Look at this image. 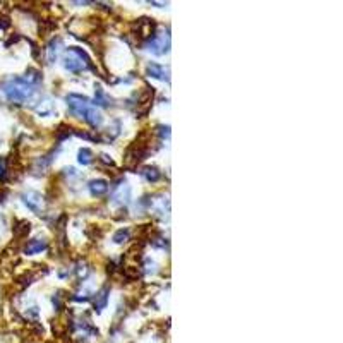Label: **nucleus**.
I'll use <instances>...</instances> for the list:
<instances>
[{
	"label": "nucleus",
	"mask_w": 343,
	"mask_h": 343,
	"mask_svg": "<svg viewBox=\"0 0 343 343\" xmlns=\"http://www.w3.org/2000/svg\"><path fill=\"white\" fill-rule=\"evenodd\" d=\"M67 103H69V108L72 110V114H76L79 117L86 120L88 124H91L93 127H98L102 124V114H100L96 108L91 105V102L88 98L81 95H69L67 96Z\"/></svg>",
	"instance_id": "1"
},
{
	"label": "nucleus",
	"mask_w": 343,
	"mask_h": 343,
	"mask_svg": "<svg viewBox=\"0 0 343 343\" xmlns=\"http://www.w3.org/2000/svg\"><path fill=\"white\" fill-rule=\"evenodd\" d=\"M33 88L35 86H33L31 82H28L24 77H16L4 86V93H6V96L11 100V102L23 103V102H26L28 98H31V95L35 93Z\"/></svg>",
	"instance_id": "2"
},
{
	"label": "nucleus",
	"mask_w": 343,
	"mask_h": 343,
	"mask_svg": "<svg viewBox=\"0 0 343 343\" xmlns=\"http://www.w3.org/2000/svg\"><path fill=\"white\" fill-rule=\"evenodd\" d=\"M88 65H90V58H88V55L81 48H76V47L69 48L65 57V67L70 72H81Z\"/></svg>",
	"instance_id": "3"
},
{
	"label": "nucleus",
	"mask_w": 343,
	"mask_h": 343,
	"mask_svg": "<svg viewBox=\"0 0 343 343\" xmlns=\"http://www.w3.org/2000/svg\"><path fill=\"white\" fill-rule=\"evenodd\" d=\"M168 45H170L168 36L153 35L151 40H149V43H148V47L153 53H156V55H163L165 52H168Z\"/></svg>",
	"instance_id": "4"
},
{
	"label": "nucleus",
	"mask_w": 343,
	"mask_h": 343,
	"mask_svg": "<svg viewBox=\"0 0 343 343\" xmlns=\"http://www.w3.org/2000/svg\"><path fill=\"white\" fill-rule=\"evenodd\" d=\"M23 199L31 211H40L41 203H43V201H41V196L38 194V192H26V194L23 196Z\"/></svg>",
	"instance_id": "5"
},
{
	"label": "nucleus",
	"mask_w": 343,
	"mask_h": 343,
	"mask_svg": "<svg viewBox=\"0 0 343 343\" xmlns=\"http://www.w3.org/2000/svg\"><path fill=\"white\" fill-rule=\"evenodd\" d=\"M45 247H47V240H43V238H35V240H31L26 245L24 252H26V254H36V252H41Z\"/></svg>",
	"instance_id": "6"
},
{
	"label": "nucleus",
	"mask_w": 343,
	"mask_h": 343,
	"mask_svg": "<svg viewBox=\"0 0 343 343\" xmlns=\"http://www.w3.org/2000/svg\"><path fill=\"white\" fill-rule=\"evenodd\" d=\"M90 191L93 196H103L108 191V182L107 181H93L90 184Z\"/></svg>",
	"instance_id": "7"
},
{
	"label": "nucleus",
	"mask_w": 343,
	"mask_h": 343,
	"mask_svg": "<svg viewBox=\"0 0 343 343\" xmlns=\"http://www.w3.org/2000/svg\"><path fill=\"white\" fill-rule=\"evenodd\" d=\"M141 174L146 177V181L148 182H158L161 179V174L158 168H154V166H146V168H143V172Z\"/></svg>",
	"instance_id": "8"
},
{
	"label": "nucleus",
	"mask_w": 343,
	"mask_h": 343,
	"mask_svg": "<svg viewBox=\"0 0 343 343\" xmlns=\"http://www.w3.org/2000/svg\"><path fill=\"white\" fill-rule=\"evenodd\" d=\"M148 74L153 77H158V79H165L166 72H165V69H163V65L151 62V64H148Z\"/></svg>",
	"instance_id": "9"
},
{
	"label": "nucleus",
	"mask_w": 343,
	"mask_h": 343,
	"mask_svg": "<svg viewBox=\"0 0 343 343\" xmlns=\"http://www.w3.org/2000/svg\"><path fill=\"white\" fill-rule=\"evenodd\" d=\"M58 47H60V40H52V43L48 45V50H47V57H48V62L52 64V62H55V58L58 55Z\"/></svg>",
	"instance_id": "10"
},
{
	"label": "nucleus",
	"mask_w": 343,
	"mask_h": 343,
	"mask_svg": "<svg viewBox=\"0 0 343 343\" xmlns=\"http://www.w3.org/2000/svg\"><path fill=\"white\" fill-rule=\"evenodd\" d=\"M79 161L84 163V165H90V163L93 161V151L88 148H82L81 151H79Z\"/></svg>",
	"instance_id": "11"
},
{
	"label": "nucleus",
	"mask_w": 343,
	"mask_h": 343,
	"mask_svg": "<svg viewBox=\"0 0 343 343\" xmlns=\"http://www.w3.org/2000/svg\"><path fill=\"white\" fill-rule=\"evenodd\" d=\"M29 227H31V225H29L28 221H21L19 227H14V230H16V233H18V235H28Z\"/></svg>",
	"instance_id": "12"
},
{
	"label": "nucleus",
	"mask_w": 343,
	"mask_h": 343,
	"mask_svg": "<svg viewBox=\"0 0 343 343\" xmlns=\"http://www.w3.org/2000/svg\"><path fill=\"white\" fill-rule=\"evenodd\" d=\"M127 235H129V232L122 228V230H119V232H117L115 235H114V240L117 242V244H120V242H124L125 238H127Z\"/></svg>",
	"instance_id": "13"
},
{
	"label": "nucleus",
	"mask_w": 343,
	"mask_h": 343,
	"mask_svg": "<svg viewBox=\"0 0 343 343\" xmlns=\"http://www.w3.org/2000/svg\"><path fill=\"white\" fill-rule=\"evenodd\" d=\"M2 225H4V220H2V216H0V230H2Z\"/></svg>",
	"instance_id": "14"
}]
</instances>
